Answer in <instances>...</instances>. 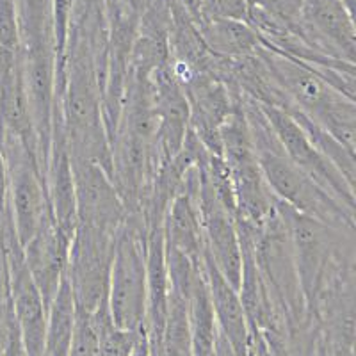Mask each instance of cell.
Segmentation results:
<instances>
[{"instance_id":"7a4b0ae2","label":"cell","mask_w":356,"mask_h":356,"mask_svg":"<svg viewBox=\"0 0 356 356\" xmlns=\"http://www.w3.org/2000/svg\"><path fill=\"white\" fill-rule=\"evenodd\" d=\"M260 54L287 98V107L282 111L303 114L332 134L340 145L355 152V100L340 93L326 79L303 63L267 49L264 44Z\"/></svg>"},{"instance_id":"d6986e66","label":"cell","mask_w":356,"mask_h":356,"mask_svg":"<svg viewBox=\"0 0 356 356\" xmlns=\"http://www.w3.org/2000/svg\"><path fill=\"white\" fill-rule=\"evenodd\" d=\"M250 0H200V20L248 22Z\"/></svg>"},{"instance_id":"7c38bea8","label":"cell","mask_w":356,"mask_h":356,"mask_svg":"<svg viewBox=\"0 0 356 356\" xmlns=\"http://www.w3.org/2000/svg\"><path fill=\"white\" fill-rule=\"evenodd\" d=\"M305 34L317 50L355 63L356 33L353 9L344 0H301Z\"/></svg>"},{"instance_id":"6da1fadb","label":"cell","mask_w":356,"mask_h":356,"mask_svg":"<svg viewBox=\"0 0 356 356\" xmlns=\"http://www.w3.org/2000/svg\"><path fill=\"white\" fill-rule=\"evenodd\" d=\"M243 111L257 161L276 200L292 211L310 216L324 225L355 230V211L321 189L285 155L262 107L243 95Z\"/></svg>"},{"instance_id":"8fae6325","label":"cell","mask_w":356,"mask_h":356,"mask_svg":"<svg viewBox=\"0 0 356 356\" xmlns=\"http://www.w3.org/2000/svg\"><path fill=\"white\" fill-rule=\"evenodd\" d=\"M182 88L189 106V130L209 154L221 155L219 130L241 106L243 95L205 72L195 73Z\"/></svg>"},{"instance_id":"3957f363","label":"cell","mask_w":356,"mask_h":356,"mask_svg":"<svg viewBox=\"0 0 356 356\" xmlns=\"http://www.w3.org/2000/svg\"><path fill=\"white\" fill-rule=\"evenodd\" d=\"M146 237L148 228L145 219L141 216H127L114 243L107 307L113 323L129 332L146 330Z\"/></svg>"},{"instance_id":"52a82bcc","label":"cell","mask_w":356,"mask_h":356,"mask_svg":"<svg viewBox=\"0 0 356 356\" xmlns=\"http://www.w3.org/2000/svg\"><path fill=\"white\" fill-rule=\"evenodd\" d=\"M259 106L262 107L285 155L321 189L339 200L342 205L355 211V184L348 180L344 173L317 148L316 143L308 138L303 127L296 122L287 111L262 106V104Z\"/></svg>"},{"instance_id":"7402d4cb","label":"cell","mask_w":356,"mask_h":356,"mask_svg":"<svg viewBox=\"0 0 356 356\" xmlns=\"http://www.w3.org/2000/svg\"><path fill=\"white\" fill-rule=\"evenodd\" d=\"M129 356H154L150 337H148L146 330H143V332L139 333V337L136 339V342H134V348Z\"/></svg>"},{"instance_id":"5bb4252c","label":"cell","mask_w":356,"mask_h":356,"mask_svg":"<svg viewBox=\"0 0 356 356\" xmlns=\"http://www.w3.org/2000/svg\"><path fill=\"white\" fill-rule=\"evenodd\" d=\"M203 273L218 332L227 339L235 356H255V346L239 291L216 269L207 255H203Z\"/></svg>"},{"instance_id":"603a6c76","label":"cell","mask_w":356,"mask_h":356,"mask_svg":"<svg viewBox=\"0 0 356 356\" xmlns=\"http://www.w3.org/2000/svg\"><path fill=\"white\" fill-rule=\"evenodd\" d=\"M216 356H235L234 349L227 342V339L218 332V339H216Z\"/></svg>"},{"instance_id":"9c48e42d","label":"cell","mask_w":356,"mask_h":356,"mask_svg":"<svg viewBox=\"0 0 356 356\" xmlns=\"http://www.w3.org/2000/svg\"><path fill=\"white\" fill-rule=\"evenodd\" d=\"M22 82L38 145V162L44 175L52 143L54 116L59 100L56 49H18Z\"/></svg>"},{"instance_id":"d4e9b609","label":"cell","mask_w":356,"mask_h":356,"mask_svg":"<svg viewBox=\"0 0 356 356\" xmlns=\"http://www.w3.org/2000/svg\"><path fill=\"white\" fill-rule=\"evenodd\" d=\"M148 2H150V0H148Z\"/></svg>"},{"instance_id":"2e32d148","label":"cell","mask_w":356,"mask_h":356,"mask_svg":"<svg viewBox=\"0 0 356 356\" xmlns=\"http://www.w3.org/2000/svg\"><path fill=\"white\" fill-rule=\"evenodd\" d=\"M18 49H56L54 0H17Z\"/></svg>"},{"instance_id":"9a60e30c","label":"cell","mask_w":356,"mask_h":356,"mask_svg":"<svg viewBox=\"0 0 356 356\" xmlns=\"http://www.w3.org/2000/svg\"><path fill=\"white\" fill-rule=\"evenodd\" d=\"M198 24L207 49L218 57L241 59L257 54L262 47L260 36L248 22L221 18V20H200Z\"/></svg>"},{"instance_id":"cb8c5ba5","label":"cell","mask_w":356,"mask_h":356,"mask_svg":"<svg viewBox=\"0 0 356 356\" xmlns=\"http://www.w3.org/2000/svg\"><path fill=\"white\" fill-rule=\"evenodd\" d=\"M257 356H269V355H267L266 348L262 346V348H259V351H257Z\"/></svg>"},{"instance_id":"8992f818","label":"cell","mask_w":356,"mask_h":356,"mask_svg":"<svg viewBox=\"0 0 356 356\" xmlns=\"http://www.w3.org/2000/svg\"><path fill=\"white\" fill-rule=\"evenodd\" d=\"M114 243L116 234L77 222L70 243L66 269V280L77 310L95 314L107 305Z\"/></svg>"},{"instance_id":"30bf717a","label":"cell","mask_w":356,"mask_h":356,"mask_svg":"<svg viewBox=\"0 0 356 356\" xmlns=\"http://www.w3.org/2000/svg\"><path fill=\"white\" fill-rule=\"evenodd\" d=\"M77 222L118 234L127 219V209L118 195L109 171L97 162L70 155Z\"/></svg>"},{"instance_id":"44dd1931","label":"cell","mask_w":356,"mask_h":356,"mask_svg":"<svg viewBox=\"0 0 356 356\" xmlns=\"http://www.w3.org/2000/svg\"><path fill=\"white\" fill-rule=\"evenodd\" d=\"M18 333L17 321L13 316V308L9 300L0 301V356L6 351V348L9 346V342L13 340V337Z\"/></svg>"},{"instance_id":"4fadbf2b","label":"cell","mask_w":356,"mask_h":356,"mask_svg":"<svg viewBox=\"0 0 356 356\" xmlns=\"http://www.w3.org/2000/svg\"><path fill=\"white\" fill-rule=\"evenodd\" d=\"M70 243L72 237L57 225L54 216H50L22 246L29 275L36 284L47 308L66 278Z\"/></svg>"},{"instance_id":"277c9868","label":"cell","mask_w":356,"mask_h":356,"mask_svg":"<svg viewBox=\"0 0 356 356\" xmlns=\"http://www.w3.org/2000/svg\"><path fill=\"white\" fill-rule=\"evenodd\" d=\"M221 157L228 168L235 202V221L262 227L275 212L278 200L267 186L255 148L250 138L246 116L241 106L232 113L219 130Z\"/></svg>"},{"instance_id":"e0dca14e","label":"cell","mask_w":356,"mask_h":356,"mask_svg":"<svg viewBox=\"0 0 356 356\" xmlns=\"http://www.w3.org/2000/svg\"><path fill=\"white\" fill-rule=\"evenodd\" d=\"M75 317H77V308H75L68 280L65 278L49 307L44 356H70L73 330H75Z\"/></svg>"},{"instance_id":"ac0fdd59","label":"cell","mask_w":356,"mask_h":356,"mask_svg":"<svg viewBox=\"0 0 356 356\" xmlns=\"http://www.w3.org/2000/svg\"><path fill=\"white\" fill-rule=\"evenodd\" d=\"M70 356H100V342L91 316L77 310Z\"/></svg>"},{"instance_id":"ffe728a7","label":"cell","mask_w":356,"mask_h":356,"mask_svg":"<svg viewBox=\"0 0 356 356\" xmlns=\"http://www.w3.org/2000/svg\"><path fill=\"white\" fill-rule=\"evenodd\" d=\"M18 44L17 0H0V47L18 50Z\"/></svg>"},{"instance_id":"ba28073f","label":"cell","mask_w":356,"mask_h":356,"mask_svg":"<svg viewBox=\"0 0 356 356\" xmlns=\"http://www.w3.org/2000/svg\"><path fill=\"white\" fill-rule=\"evenodd\" d=\"M205 157L207 150H203L198 161V209L202 218L205 255L211 259L216 269L239 291L243 275V250L235 225V214L216 195L205 170Z\"/></svg>"},{"instance_id":"5b68a950","label":"cell","mask_w":356,"mask_h":356,"mask_svg":"<svg viewBox=\"0 0 356 356\" xmlns=\"http://www.w3.org/2000/svg\"><path fill=\"white\" fill-rule=\"evenodd\" d=\"M0 150L8 170L9 216L24 246L52 216L44 175L36 155L11 134L0 132Z\"/></svg>"}]
</instances>
